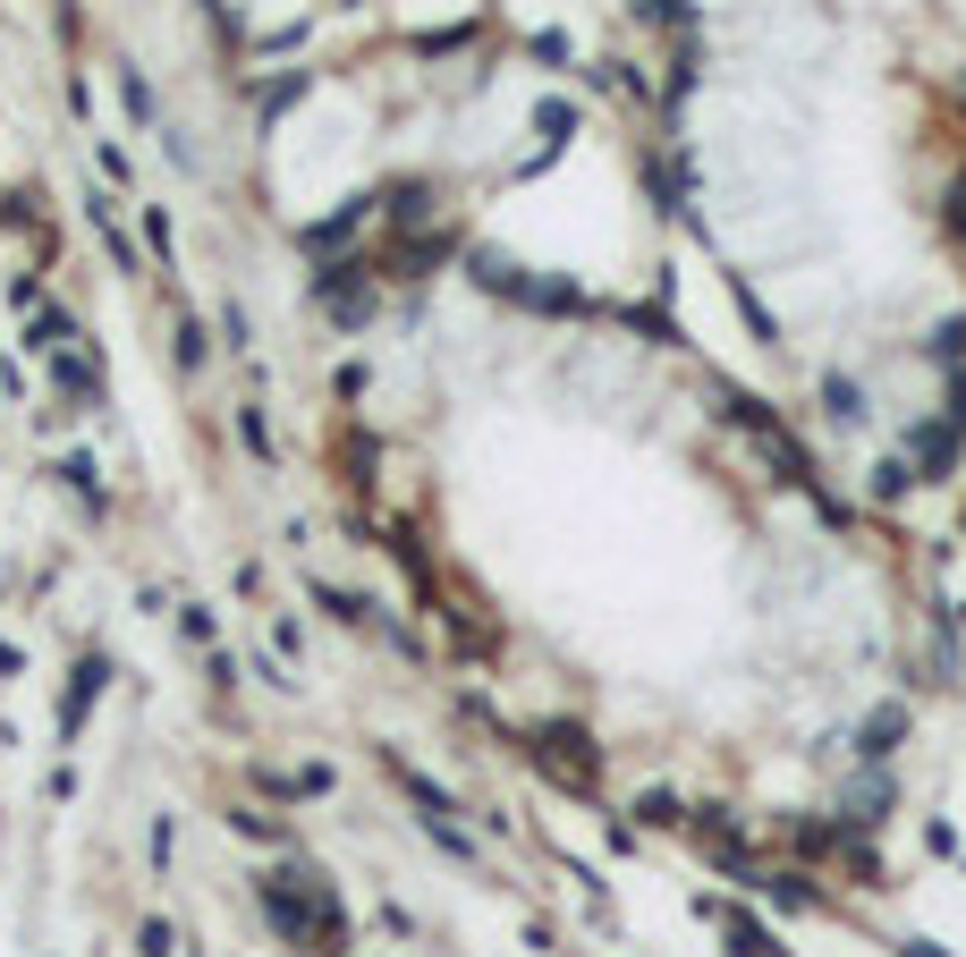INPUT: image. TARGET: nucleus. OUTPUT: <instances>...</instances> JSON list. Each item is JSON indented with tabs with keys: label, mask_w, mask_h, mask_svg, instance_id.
Instances as JSON below:
<instances>
[{
	"label": "nucleus",
	"mask_w": 966,
	"mask_h": 957,
	"mask_svg": "<svg viewBox=\"0 0 966 957\" xmlns=\"http://www.w3.org/2000/svg\"><path fill=\"white\" fill-rule=\"evenodd\" d=\"M179 365H187V373L204 365V331H195V322H179Z\"/></svg>",
	"instance_id": "nucleus-3"
},
{
	"label": "nucleus",
	"mask_w": 966,
	"mask_h": 957,
	"mask_svg": "<svg viewBox=\"0 0 966 957\" xmlns=\"http://www.w3.org/2000/svg\"><path fill=\"white\" fill-rule=\"evenodd\" d=\"M255 898H263V915L289 932L306 957H340V949H348V915H340V898H331L322 873H272Z\"/></svg>",
	"instance_id": "nucleus-1"
},
{
	"label": "nucleus",
	"mask_w": 966,
	"mask_h": 957,
	"mask_svg": "<svg viewBox=\"0 0 966 957\" xmlns=\"http://www.w3.org/2000/svg\"><path fill=\"white\" fill-rule=\"evenodd\" d=\"M94 687H102V661H85V670H77V687H68V729L85 720V703H94Z\"/></svg>",
	"instance_id": "nucleus-2"
}]
</instances>
